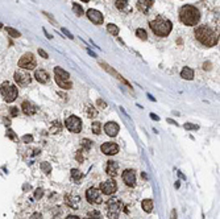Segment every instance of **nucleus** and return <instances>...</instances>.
Segmentation results:
<instances>
[{"mask_svg": "<svg viewBox=\"0 0 220 219\" xmlns=\"http://www.w3.org/2000/svg\"><path fill=\"white\" fill-rule=\"evenodd\" d=\"M194 35H195L196 40L199 41L202 45L207 46V48L215 46V45L219 42V36H216V33L213 32L210 26H207V25L196 26Z\"/></svg>", "mask_w": 220, "mask_h": 219, "instance_id": "f257e3e1", "label": "nucleus"}, {"mask_svg": "<svg viewBox=\"0 0 220 219\" xmlns=\"http://www.w3.org/2000/svg\"><path fill=\"white\" fill-rule=\"evenodd\" d=\"M179 20L183 25L195 26L200 21V12L194 5L186 4L179 9Z\"/></svg>", "mask_w": 220, "mask_h": 219, "instance_id": "f03ea898", "label": "nucleus"}, {"mask_svg": "<svg viewBox=\"0 0 220 219\" xmlns=\"http://www.w3.org/2000/svg\"><path fill=\"white\" fill-rule=\"evenodd\" d=\"M149 26L152 32L158 37H166L170 35V32L173 29V24L169 19L163 17V16H157L154 20L149 22Z\"/></svg>", "mask_w": 220, "mask_h": 219, "instance_id": "7ed1b4c3", "label": "nucleus"}, {"mask_svg": "<svg viewBox=\"0 0 220 219\" xmlns=\"http://www.w3.org/2000/svg\"><path fill=\"white\" fill-rule=\"evenodd\" d=\"M0 93H2L3 95V98L5 102H13V100L17 98V95H19V91H17V87H16L15 85H12L11 82H4L2 87H0Z\"/></svg>", "mask_w": 220, "mask_h": 219, "instance_id": "20e7f679", "label": "nucleus"}, {"mask_svg": "<svg viewBox=\"0 0 220 219\" xmlns=\"http://www.w3.org/2000/svg\"><path fill=\"white\" fill-rule=\"evenodd\" d=\"M65 127L67 128L70 132L73 133H79L82 131V120L78 116L75 115H70L67 119L65 120Z\"/></svg>", "mask_w": 220, "mask_h": 219, "instance_id": "39448f33", "label": "nucleus"}, {"mask_svg": "<svg viewBox=\"0 0 220 219\" xmlns=\"http://www.w3.org/2000/svg\"><path fill=\"white\" fill-rule=\"evenodd\" d=\"M36 65H37L36 57L32 53H25L19 61V66L24 70H33L36 67Z\"/></svg>", "mask_w": 220, "mask_h": 219, "instance_id": "423d86ee", "label": "nucleus"}, {"mask_svg": "<svg viewBox=\"0 0 220 219\" xmlns=\"http://www.w3.org/2000/svg\"><path fill=\"white\" fill-rule=\"evenodd\" d=\"M13 78H15L16 83H17V85H20V86H28L29 83L32 82V77L29 75V73L26 71V70H24V69L16 70Z\"/></svg>", "mask_w": 220, "mask_h": 219, "instance_id": "0eeeda50", "label": "nucleus"}, {"mask_svg": "<svg viewBox=\"0 0 220 219\" xmlns=\"http://www.w3.org/2000/svg\"><path fill=\"white\" fill-rule=\"evenodd\" d=\"M86 199L91 205H100L103 202L102 194L96 188H90L86 190Z\"/></svg>", "mask_w": 220, "mask_h": 219, "instance_id": "6e6552de", "label": "nucleus"}, {"mask_svg": "<svg viewBox=\"0 0 220 219\" xmlns=\"http://www.w3.org/2000/svg\"><path fill=\"white\" fill-rule=\"evenodd\" d=\"M117 190V183L115 179H108V181L100 183V192L106 195H112L116 193Z\"/></svg>", "mask_w": 220, "mask_h": 219, "instance_id": "1a4fd4ad", "label": "nucleus"}, {"mask_svg": "<svg viewBox=\"0 0 220 219\" xmlns=\"http://www.w3.org/2000/svg\"><path fill=\"white\" fill-rule=\"evenodd\" d=\"M123 181L128 188H135V185H136V172L133 169H125L123 172Z\"/></svg>", "mask_w": 220, "mask_h": 219, "instance_id": "9d476101", "label": "nucleus"}, {"mask_svg": "<svg viewBox=\"0 0 220 219\" xmlns=\"http://www.w3.org/2000/svg\"><path fill=\"white\" fill-rule=\"evenodd\" d=\"M107 209L109 212V217H116L120 209H121V203H120V201L117 198H112L107 202Z\"/></svg>", "mask_w": 220, "mask_h": 219, "instance_id": "9b49d317", "label": "nucleus"}, {"mask_svg": "<svg viewBox=\"0 0 220 219\" xmlns=\"http://www.w3.org/2000/svg\"><path fill=\"white\" fill-rule=\"evenodd\" d=\"M87 17L90 19L91 22H94V24H96V25H102L103 21H104L102 12H99L98 9H89L87 11Z\"/></svg>", "mask_w": 220, "mask_h": 219, "instance_id": "f8f14e48", "label": "nucleus"}, {"mask_svg": "<svg viewBox=\"0 0 220 219\" xmlns=\"http://www.w3.org/2000/svg\"><path fill=\"white\" fill-rule=\"evenodd\" d=\"M103 130H104V132H106L109 137H115L119 133L120 127H119V124H117L116 121H108V123L104 124Z\"/></svg>", "mask_w": 220, "mask_h": 219, "instance_id": "ddd939ff", "label": "nucleus"}, {"mask_svg": "<svg viewBox=\"0 0 220 219\" xmlns=\"http://www.w3.org/2000/svg\"><path fill=\"white\" fill-rule=\"evenodd\" d=\"M100 150L107 156H113L119 152V145L116 143H104L102 144Z\"/></svg>", "mask_w": 220, "mask_h": 219, "instance_id": "4468645a", "label": "nucleus"}, {"mask_svg": "<svg viewBox=\"0 0 220 219\" xmlns=\"http://www.w3.org/2000/svg\"><path fill=\"white\" fill-rule=\"evenodd\" d=\"M65 202L66 205L71 209H78V205L80 203V197L76 194H66L65 195Z\"/></svg>", "mask_w": 220, "mask_h": 219, "instance_id": "2eb2a0df", "label": "nucleus"}, {"mask_svg": "<svg viewBox=\"0 0 220 219\" xmlns=\"http://www.w3.org/2000/svg\"><path fill=\"white\" fill-rule=\"evenodd\" d=\"M100 66H102V67H103V69H104V70H106V71H108V73H109V74H111V75H113V77H116V78H117V79H119L120 82H123V83H124V85H126V86H128V87L131 88V85H129V82H128V81H126V79H125V78H123L121 75H120V74H119V73H117V71H115V70L112 69V67H111V66H108L107 64H104V62H100Z\"/></svg>", "mask_w": 220, "mask_h": 219, "instance_id": "dca6fc26", "label": "nucleus"}, {"mask_svg": "<svg viewBox=\"0 0 220 219\" xmlns=\"http://www.w3.org/2000/svg\"><path fill=\"white\" fill-rule=\"evenodd\" d=\"M106 173H107L108 176H111V177L117 176V173H119V164H117L116 161H112V160L107 161V165H106Z\"/></svg>", "mask_w": 220, "mask_h": 219, "instance_id": "f3484780", "label": "nucleus"}, {"mask_svg": "<svg viewBox=\"0 0 220 219\" xmlns=\"http://www.w3.org/2000/svg\"><path fill=\"white\" fill-rule=\"evenodd\" d=\"M153 4H154L153 0H139V2H137V9L142 13H146L148 11L153 7Z\"/></svg>", "mask_w": 220, "mask_h": 219, "instance_id": "a211bd4d", "label": "nucleus"}, {"mask_svg": "<svg viewBox=\"0 0 220 219\" xmlns=\"http://www.w3.org/2000/svg\"><path fill=\"white\" fill-rule=\"evenodd\" d=\"M34 78H36V81L37 82H40V83H48L49 81H50V77H49V74H48V71H45V70H42V69H38V70H36V73H34Z\"/></svg>", "mask_w": 220, "mask_h": 219, "instance_id": "6ab92c4d", "label": "nucleus"}, {"mask_svg": "<svg viewBox=\"0 0 220 219\" xmlns=\"http://www.w3.org/2000/svg\"><path fill=\"white\" fill-rule=\"evenodd\" d=\"M21 108H23V111H24V114H26V115H34L36 114V106L33 104V103H30V102H28V100H25V102H23V104H21Z\"/></svg>", "mask_w": 220, "mask_h": 219, "instance_id": "aec40b11", "label": "nucleus"}, {"mask_svg": "<svg viewBox=\"0 0 220 219\" xmlns=\"http://www.w3.org/2000/svg\"><path fill=\"white\" fill-rule=\"evenodd\" d=\"M54 74H56V78H61V79H70V74L67 71H65L62 67H54Z\"/></svg>", "mask_w": 220, "mask_h": 219, "instance_id": "412c9836", "label": "nucleus"}, {"mask_svg": "<svg viewBox=\"0 0 220 219\" xmlns=\"http://www.w3.org/2000/svg\"><path fill=\"white\" fill-rule=\"evenodd\" d=\"M181 77H182L183 79L191 81L192 78H194V70L186 66V67H183V69H182V71H181Z\"/></svg>", "mask_w": 220, "mask_h": 219, "instance_id": "4be33fe9", "label": "nucleus"}, {"mask_svg": "<svg viewBox=\"0 0 220 219\" xmlns=\"http://www.w3.org/2000/svg\"><path fill=\"white\" fill-rule=\"evenodd\" d=\"M56 82L57 85L63 88V90H70L71 87H73V83L70 82V79H61V78H56Z\"/></svg>", "mask_w": 220, "mask_h": 219, "instance_id": "5701e85b", "label": "nucleus"}, {"mask_svg": "<svg viewBox=\"0 0 220 219\" xmlns=\"http://www.w3.org/2000/svg\"><path fill=\"white\" fill-rule=\"evenodd\" d=\"M153 201L152 199H144L141 202V207H142V210H144L145 212H152L153 211Z\"/></svg>", "mask_w": 220, "mask_h": 219, "instance_id": "b1692460", "label": "nucleus"}, {"mask_svg": "<svg viewBox=\"0 0 220 219\" xmlns=\"http://www.w3.org/2000/svg\"><path fill=\"white\" fill-rule=\"evenodd\" d=\"M86 115L89 117H91V119H94V117L98 116V111L92 104H87L86 106Z\"/></svg>", "mask_w": 220, "mask_h": 219, "instance_id": "393cba45", "label": "nucleus"}, {"mask_svg": "<svg viewBox=\"0 0 220 219\" xmlns=\"http://www.w3.org/2000/svg\"><path fill=\"white\" fill-rule=\"evenodd\" d=\"M62 130V124L59 123L58 120H54L52 124H50V128H49V132L50 133H57V132H59Z\"/></svg>", "mask_w": 220, "mask_h": 219, "instance_id": "a878e982", "label": "nucleus"}, {"mask_svg": "<svg viewBox=\"0 0 220 219\" xmlns=\"http://www.w3.org/2000/svg\"><path fill=\"white\" fill-rule=\"evenodd\" d=\"M70 176H71V179H73L74 182H79L80 178L83 177V174H82L80 170H78V169H71Z\"/></svg>", "mask_w": 220, "mask_h": 219, "instance_id": "bb28decb", "label": "nucleus"}, {"mask_svg": "<svg viewBox=\"0 0 220 219\" xmlns=\"http://www.w3.org/2000/svg\"><path fill=\"white\" fill-rule=\"evenodd\" d=\"M86 219H103V218H102V214L98 210H92V211L87 212Z\"/></svg>", "mask_w": 220, "mask_h": 219, "instance_id": "cd10ccee", "label": "nucleus"}, {"mask_svg": "<svg viewBox=\"0 0 220 219\" xmlns=\"http://www.w3.org/2000/svg\"><path fill=\"white\" fill-rule=\"evenodd\" d=\"M92 132H94V135H100L102 132V123L95 120L94 123H92Z\"/></svg>", "mask_w": 220, "mask_h": 219, "instance_id": "c85d7f7f", "label": "nucleus"}, {"mask_svg": "<svg viewBox=\"0 0 220 219\" xmlns=\"http://www.w3.org/2000/svg\"><path fill=\"white\" fill-rule=\"evenodd\" d=\"M80 145H82V148H83V150H90L94 144H92L91 140H89V139H83V140L80 141Z\"/></svg>", "mask_w": 220, "mask_h": 219, "instance_id": "c756f323", "label": "nucleus"}, {"mask_svg": "<svg viewBox=\"0 0 220 219\" xmlns=\"http://www.w3.org/2000/svg\"><path fill=\"white\" fill-rule=\"evenodd\" d=\"M107 31H108V33H111L112 36H117L119 35V28L115 24H108L107 25Z\"/></svg>", "mask_w": 220, "mask_h": 219, "instance_id": "7c9ffc66", "label": "nucleus"}, {"mask_svg": "<svg viewBox=\"0 0 220 219\" xmlns=\"http://www.w3.org/2000/svg\"><path fill=\"white\" fill-rule=\"evenodd\" d=\"M73 11H74V13L76 16H82L85 13V11H83V8L80 7V4H76V3H73Z\"/></svg>", "mask_w": 220, "mask_h": 219, "instance_id": "2f4dec72", "label": "nucleus"}, {"mask_svg": "<svg viewBox=\"0 0 220 219\" xmlns=\"http://www.w3.org/2000/svg\"><path fill=\"white\" fill-rule=\"evenodd\" d=\"M115 5H116L117 9L123 11V9L126 8V5H128V0H116V2H115Z\"/></svg>", "mask_w": 220, "mask_h": 219, "instance_id": "473e14b6", "label": "nucleus"}, {"mask_svg": "<svg viewBox=\"0 0 220 219\" xmlns=\"http://www.w3.org/2000/svg\"><path fill=\"white\" fill-rule=\"evenodd\" d=\"M136 36L140 38V40H148V35H146V32L142 29V28H139V29L136 31Z\"/></svg>", "mask_w": 220, "mask_h": 219, "instance_id": "72a5a7b5", "label": "nucleus"}, {"mask_svg": "<svg viewBox=\"0 0 220 219\" xmlns=\"http://www.w3.org/2000/svg\"><path fill=\"white\" fill-rule=\"evenodd\" d=\"M5 29H7L8 35H9L11 37H13V38H16V37H20V36H21L19 31H16V29H13V28H11V26H7V28H5Z\"/></svg>", "mask_w": 220, "mask_h": 219, "instance_id": "f704fd0d", "label": "nucleus"}, {"mask_svg": "<svg viewBox=\"0 0 220 219\" xmlns=\"http://www.w3.org/2000/svg\"><path fill=\"white\" fill-rule=\"evenodd\" d=\"M41 169L44 173H46V174H49V173L52 172V166L49 165V162H41Z\"/></svg>", "mask_w": 220, "mask_h": 219, "instance_id": "c9c22d12", "label": "nucleus"}, {"mask_svg": "<svg viewBox=\"0 0 220 219\" xmlns=\"http://www.w3.org/2000/svg\"><path fill=\"white\" fill-rule=\"evenodd\" d=\"M21 140H23L25 144H28V143H32V141H33V136H32V135H25V136L21 137Z\"/></svg>", "mask_w": 220, "mask_h": 219, "instance_id": "e433bc0d", "label": "nucleus"}, {"mask_svg": "<svg viewBox=\"0 0 220 219\" xmlns=\"http://www.w3.org/2000/svg\"><path fill=\"white\" fill-rule=\"evenodd\" d=\"M42 195H44V190L40 188V189H37L36 192H34V198L36 199H40V198H42Z\"/></svg>", "mask_w": 220, "mask_h": 219, "instance_id": "4c0bfd02", "label": "nucleus"}, {"mask_svg": "<svg viewBox=\"0 0 220 219\" xmlns=\"http://www.w3.org/2000/svg\"><path fill=\"white\" fill-rule=\"evenodd\" d=\"M7 136H8L9 139L15 140V141H17V136H16V135H15V132H13L12 130H8V131H7Z\"/></svg>", "mask_w": 220, "mask_h": 219, "instance_id": "58836bf2", "label": "nucleus"}, {"mask_svg": "<svg viewBox=\"0 0 220 219\" xmlns=\"http://www.w3.org/2000/svg\"><path fill=\"white\" fill-rule=\"evenodd\" d=\"M185 128H186V130H198L199 127H198V126H194V124H190V123H186V124H185Z\"/></svg>", "mask_w": 220, "mask_h": 219, "instance_id": "ea45409f", "label": "nucleus"}, {"mask_svg": "<svg viewBox=\"0 0 220 219\" xmlns=\"http://www.w3.org/2000/svg\"><path fill=\"white\" fill-rule=\"evenodd\" d=\"M38 54H40L42 58H49L48 53H46V52H45V50H44V49H38Z\"/></svg>", "mask_w": 220, "mask_h": 219, "instance_id": "a19ab883", "label": "nucleus"}, {"mask_svg": "<svg viewBox=\"0 0 220 219\" xmlns=\"http://www.w3.org/2000/svg\"><path fill=\"white\" fill-rule=\"evenodd\" d=\"M9 112H11V116H17V115H19V110H17V107H12Z\"/></svg>", "mask_w": 220, "mask_h": 219, "instance_id": "79ce46f5", "label": "nucleus"}, {"mask_svg": "<svg viewBox=\"0 0 220 219\" xmlns=\"http://www.w3.org/2000/svg\"><path fill=\"white\" fill-rule=\"evenodd\" d=\"M75 157H76V160H78L79 162H83V160H85V156L80 153V150H78V153H76Z\"/></svg>", "mask_w": 220, "mask_h": 219, "instance_id": "37998d69", "label": "nucleus"}, {"mask_svg": "<svg viewBox=\"0 0 220 219\" xmlns=\"http://www.w3.org/2000/svg\"><path fill=\"white\" fill-rule=\"evenodd\" d=\"M62 32L66 35V37H69V38H70V40H71V38H74V37H73V35H71V33H70L67 29H65V28H62Z\"/></svg>", "mask_w": 220, "mask_h": 219, "instance_id": "c03bdc74", "label": "nucleus"}, {"mask_svg": "<svg viewBox=\"0 0 220 219\" xmlns=\"http://www.w3.org/2000/svg\"><path fill=\"white\" fill-rule=\"evenodd\" d=\"M30 219H42V217H41L40 212H34V214L30 217Z\"/></svg>", "mask_w": 220, "mask_h": 219, "instance_id": "a18cd8bd", "label": "nucleus"}, {"mask_svg": "<svg viewBox=\"0 0 220 219\" xmlns=\"http://www.w3.org/2000/svg\"><path fill=\"white\" fill-rule=\"evenodd\" d=\"M44 15H45V16H46V17H48L49 20H50V21L53 22V24H54V25H56V24H57V22H56V20H54V19H53V17H52V16H50V15H49V13H46V12H44Z\"/></svg>", "mask_w": 220, "mask_h": 219, "instance_id": "49530a36", "label": "nucleus"}, {"mask_svg": "<svg viewBox=\"0 0 220 219\" xmlns=\"http://www.w3.org/2000/svg\"><path fill=\"white\" fill-rule=\"evenodd\" d=\"M170 219H177V211H175V209L172 210V217H170Z\"/></svg>", "mask_w": 220, "mask_h": 219, "instance_id": "de8ad7c7", "label": "nucleus"}, {"mask_svg": "<svg viewBox=\"0 0 220 219\" xmlns=\"http://www.w3.org/2000/svg\"><path fill=\"white\" fill-rule=\"evenodd\" d=\"M203 69H204V70H210V69H211V64H210V62H208V64L206 62L204 65H203Z\"/></svg>", "mask_w": 220, "mask_h": 219, "instance_id": "09e8293b", "label": "nucleus"}, {"mask_svg": "<svg viewBox=\"0 0 220 219\" xmlns=\"http://www.w3.org/2000/svg\"><path fill=\"white\" fill-rule=\"evenodd\" d=\"M98 104H99V106H102V107H104V108H106V107H107V104H106V103H104V102H103V100H100V99H99V100H98Z\"/></svg>", "mask_w": 220, "mask_h": 219, "instance_id": "8fccbe9b", "label": "nucleus"}, {"mask_svg": "<svg viewBox=\"0 0 220 219\" xmlns=\"http://www.w3.org/2000/svg\"><path fill=\"white\" fill-rule=\"evenodd\" d=\"M150 117H152L153 120H159V117L157 115H154V114H150Z\"/></svg>", "mask_w": 220, "mask_h": 219, "instance_id": "3c124183", "label": "nucleus"}, {"mask_svg": "<svg viewBox=\"0 0 220 219\" xmlns=\"http://www.w3.org/2000/svg\"><path fill=\"white\" fill-rule=\"evenodd\" d=\"M67 219H80V218L76 215H70V217H67Z\"/></svg>", "mask_w": 220, "mask_h": 219, "instance_id": "603ef678", "label": "nucleus"}, {"mask_svg": "<svg viewBox=\"0 0 220 219\" xmlns=\"http://www.w3.org/2000/svg\"><path fill=\"white\" fill-rule=\"evenodd\" d=\"M44 33H45V36H46L48 38H52V36H50V35H49V33L46 32V29H44Z\"/></svg>", "mask_w": 220, "mask_h": 219, "instance_id": "864d4df0", "label": "nucleus"}, {"mask_svg": "<svg viewBox=\"0 0 220 219\" xmlns=\"http://www.w3.org/2000/svg\"><path fill=\"white\" fill-rule=\"evenodd\" d=\"M87 52H89V53H90V54L92 55V57H96V54H95L94 52H91V50H90V49H89V50H87Z\"/></svg>", "mask_w": 220, "mask_h": 219, "instance_id": "5fc2aeb1", "label": "nucleus"}, {"mask_svg": "<svg viewBox=\"0 0 220 219\" xmlns=\"http://www.w3.org/2000/svg\"><path fill=\"white\" fill-rule=\"evenodd\" d=\"M148 98H149V99H150V100H156V99H154V98H153V97H152V95H150V94H148Z\"/></svg>", "mask_w": 220, "mask_h": 219, "instance_id": "6e6d98bb", "label": "nucleus"}, {"mask_svg": "<svg viewBox=\"0 0 220 219\" xmlns=\"http://www.w3.org/2000/svg\"><path fill=\"white\" fill-rule=\"evenodd\" d=\"M141 177H142V178H148V177H146V174H145V173H144V172H142V173H141Z\"/></svg>", "mask_w": 220, "mask_h": 219, "instance_id": "4d7b16f0", "label": "nucleus"}, {"mask_svg": "<svg viewBox=\"0 0 220 219\" xmlns=\"http://www.w3.org/2000/svg\"><path fill=\"white\" fill-rule=\"evenodd\" d=\"M109 219H119V218H117V215H116V217H109Z\"/></svg>", "mask_w": 220, "mask_h": 219, "instance_id": "13d9d810", "label": "nucleus"}, {"mask_svg": "<svg viewBox=\"0 0 220 219\" xmlns=\"http://www.w3.org/2000/svg\"><path fill=\"white\" fill-rule=\"evenodd\" d=\"M80 2H85V3H87V2H90V0H80Z\"/></svg>", "mask_w": 220, "mask_h": 219, "instance_id": "bf43d9fd", "label": "nucleus"}, {"mask_svg": "<svg viewBox=\"0 0 220 219\" xmlns=\"http://www.w3.org/2000/svg\"><path fill=\"white\" fill-rule=\"evenodd\" d=\"M0 28H3V24H2V22H0Z\"/></svg>", "mask_w": 220, "mask_h": 219, "instance_id": "052dcab7", "label": "nucleus"}]
</instances>
